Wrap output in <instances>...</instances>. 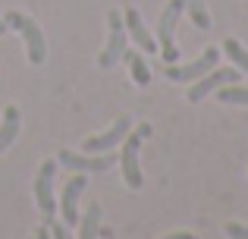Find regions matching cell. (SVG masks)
<instances>
[{
    "label": "cell",
    "mask_w": 248,
    "mask_h": 239,
    "mask_svg": "<svg viewBox=\"0 0 248 239\" xmlns=\"http://www.w3.org/2000/svg\"><path fill=\"white\" fill-rule=\"evenodd\" d=\"M145 135H151V126L148 123H141L139 129H129V135L123 139V154L116 160H120V167H123V179H126V186L129 189H141V167H139V145H141V139Z\"/></svg>",
    "instance_id": "cell-1"
},
{
    "label": "cell",
    "mask_w": 248,
    "mask_h": 239,
    "mask_svg": "<svg viewBox=\"0 0 248 239\" xmlns=\"http://www.w3.org/2000/svg\"><path fill=\"white\" fill-rule=\"evenodd\" d=\"M10 29H16L19 35L25 38V48H29V60L35 63H44V57H47V41H44V35H41V29H38V22L31 16H22L19 10H10L6 13V19H3Z\"/></svg>",
    "instance_id": "cell-2"
},
{
    "label": "cell",
    "mask_w": 248,
    "mask_h": 239,
    "mask_svg": "<svg viewBox=\"0 0 248 239\" xmlns=\"http://www.w3.org/2000/svg\"><path fill=\"white\" fill-rule=\"evenodd\" d=\"M182 13H186V0H170L157 19V44H160V54H164L167 63L179 60V50L173 44V32H176V22H179Z\"/></svg>",
    "instance_id": "cell-3"
},
{
    "label": "cell",
    "mask_w": 248,
    "mask_h": 239,
    "mask_svg": "<svg viewBox=\"0 0 248 239\" xmlns=\"http://www.w3.org/2000/svg\"><path fill=\"white\" fill-rule=\"evenodd\" d=\"M107 29H110L107 48L101 50V57H97V66H101V69H110V66H113V63L123 57V50H126V29H123L120 10H110V13H107Z\"/></svg>",
    "instance_id": "cell-4"
},
{
    "label": "cell",
    "mask_w": 248,
    "mask_h": 239,
    "mask_svg": "<svg viewBox=\"0 0 248 239\" xmlns=\"http://www.w3.org/2000/svg\"><path fill=\"white\" fill-rule=\"evenodd\" d=\"M217 60H220V50L207 48L204 54H201L198 60H192V63H182V66L170 63V66H167V79H173V82H195V79H201L204 73H211V69L217 66Z\"/></svg>",
    "instance_id": "cell-5"
},
{
    "label": "cell",
    "mask_w": 248,
    "mask_h": 239,
    "mask_svg": "<svg viewBox=\"0 0 248 239\" xmlns=\"http://www.w3.org/2000/svg\"><path fill=\"white\" fill-rule=\"evenodd\" d=\"M232 82H239V69H236V66H223V69L214 66L211 73H204L201 79H195V85L188 88V101H192V104H198V101H201V98H207L214 88H220V85H232Z\"/></svg>",
    "instance_id": "cell-6"
},
{
    "label": "cell",
    "mask_w": 248,
    "mask_h": 239,
    "mask_svg": "<svg viewBox=\"0 0 248 239\" xmlns=\"http://www.w3.org/2000/svg\"><path fill=\"white\" fill-rule=\"evenodd\" d=\"M129 129H132V120L123 113L120 120L113 123V126L107 129V132H101V135H91V139H85V151L88 154H104V151H113L116 145H123V139L129 135Z\"/></svg>",
    "instance_id": "cell-7"
},
{
    "label": "cell",
    "mask_w": 248,
    "mask_h": 239,
    "mask_svg": "<svg viewBox=\"0 0 248 239\" xmlns=\"http://www.w3.org/2000/svg\"><path fill=\"white\" fill-rule=\"evenodd\" d=\"M57 164H63V167H69V170H76V173H101V170H110V167L116 164V158L113 154H73V151H60V158H57Z\"/></svg>",
    "instance_id": "cell-8"
},
{
    "label": "cell",
    "mask_w": 248,
    "mask_h": 239,
    "mask_svg": "<svg viewBox=\"0 0 248 239\" xmlns=\"http://www.w3.org/2000/svg\"><path fill=\"white\" fill-rule=\"evenodd\" d=\"M54 170H57V160H44L41 170H38V179H35V198H38V208L44 211V217L50 221L54 214Z\"/></svg>",
    "instance_id": "cell-9"
},
{
    "label": "cell",
    "mask_w": 248,
    "mask_h": 239,
    "mask_svg": "<svg viewBox=\"0 0 248 239\" xmlns=\"http://www.w3.org/2000/svg\"><path fill=\"white\" fill-rule=\"evenodd\" d=\"M85 173H76V176H69L66 189H63V202H60V211H63V221L69 223V227H76L79 223V198L85 192Z\"/></svg>",
    "instance_id": "cell-10"
},
{
    "label": "cell",
    "mask_w": 248,
    "mask_h": 239,
    "mask_svg": "<svg viewBox=\"0 0 248 239\" xmlns=\"http://www.w3.org/2000/svg\"><path fill=\"white\" fill-rule=\"evenodd\" d=\"M123 16H126V32H129V35H132V41L139 44V48H145L148 54H151V50L157 48V38H154L151 32L145 29V22H141L139 10H132V6H129V10L123 13Z\"/></svg>",
    "instance_id": "cell-11"
},
{
    "label": "cell",
    "mask_w": 248,
    "mask_h": 239,
    "mask_svg": "<svg viewBox=\"0 0 248 239\" xmlns=\"http://www.w3.org/2000/svg\"><path fill=\"white\" fill-rule=\"evenodd\" d=\"M22 132V117H19V107H6L3 111V123H0V154L16 142V135Z\"/></svg>",
    "instance_id": "cell-12"
},
{
    "label": "cell",
    "mask_w": 248,
    "mask_h": 239,
    "mask_svg": "<svg viewBox=\"0 0 248 239\" xmlns=\"http://www.w3.org/2000/svg\"><path fill=\"white\" fill-rule=\"evenodd\" d=\"M123 57H126V63H129V73H132V79L139 82V85H151V69H148L145 57L135 54V50H123Z\"/></svg>",
    "instance_id": "cell-13"
},
{
    "label": "cell",
    "mask_w": 248,
    "mask_h": 239,
    "mask_svg": "<svg viewBox=\"0 0 248 239\" xmlns=\"http://www.w3.org/2000/svg\"><path fill=\"white\" fill-rule=\"evenodd\" d=\"M97 227H101V205H91L85 211V217H79V239H97Z\"/></svg>",
    "instance_id": "cell-14"
},
{
    "label": "cell",
    "mask_w": 248,
    "mask_h": 239,
    "mask_svg": "<svg viewBox=\"0 0 248 239\" xmlns=\"http://www.w3.org/2000/svg\"><path fill=\"white\" fill-rule=\"evenodd\" d=\"M223 50H226V57H230V60L236 63V69L248 73V50L236 41V38H226V41H223Z\"/></svg>",
    "instance_id": "cell-15"
},
{
    "label": "cell",
    "mask_w": 248,
    "mask_h": 239,
    "mask_svg": "<svg viewBox=\"0 0 248 239\" xmlns=\"http://www.w3.org/2000/svg\"><path fill=\"white\" fill-rule=\"evenodd\" d=\"M186 10H188V16H192V22L198 25V29H211V16H207L204 0H186Z\"/></svg>",
    "instance_id": "cell-16"
},
{
    "label": "cell",
    "mask_w": 248,
    "mask_h": 239,
    "mask_svg": "<svg viewBox=\"0 0 248 239\" xmlns=\"http://www.w3.org/2000/svg\"><path fill=\"white\" fill-rule=\"evenodd\" d=\"M220 101L223 104H248V85H226V88H220Z\"/></svg>",
    "instance_id": "cell-17"
},
{
    "label": "cell",
    "mask_w": 248,
    "mask_h": 239,
    "mask_svg": "<svg viewBox=\"0 0 248 239\" xmlns=\"http://www.w3.org/2000/svg\"><path fill=\"white\" fill-rule=\"evenodd\" d=\"M226 236L230 239H248V227H242V223H226Z\"/></svg>",
    "instance_id": "cell-18"
},
{
    "label": "cell",
    "mask_w": 248,
    "mask_h": 239,
    "mask_svg": "<svg viewBox=\"0 0 248 239\" xmlns=\"http://www.w3.org/2000/svg\"><path fill=\"white\" fill-rule=\"evenodd\" d=\"M164 239H198L195 233H186V230H182V233H170V236H164Z\"/></svg>",
    "instance_id": "cell-19"
},
{
    "label": "cell",
    "mask_w": 248,
    "mask_h": 239,
    "mask_svg": "<svg viewBox=\"0 0 248 239\" xmlns=\"http://www.w3.org/2000/svg\"><path fill=\"white\" fill-rule=\"evenodd\" d=\"M6 29H10V25H6L3 19H0V35H6Z\"/></svg>",
    "instance_id": "cell-20"
}]
</instances>
